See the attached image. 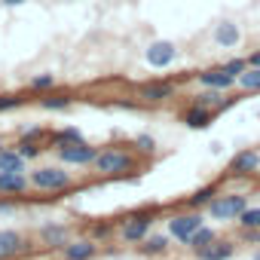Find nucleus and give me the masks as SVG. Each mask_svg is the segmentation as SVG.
Segmentation results:
<instances>
[{
    "instance_id": "nucleus-29",
    "label": "nucleus",
    "mask_w": 260,
    "mask_h": 260,
    "mask_svg": "<svg viewBox=\"0 0 260 260\" xmlns=\"http://www.w3.org/2000/svg\"><path fill=\"white\" fill-rule=\"evenodd\" d=\"M55 86V77L52 74H37V77H31V89L34 92H46V89H52Z\"/></svg>"
},
{
    "instance_id": "nucleus-27",
    "label": "nucleus",
    "mask_w": 260,
    "mask_h": 260,
    "mask_svg": "<svg viewBox=\"0 0 260 260\" xmlns=\"http://www.w3.org/2000/svg\"><path fill=\"white\" fill-rule=\"evenodd\" d=\"M135 150H138V153H144V156H153V153H156V138H153V135H147V132L135 135Z\"/></svg>"
},
{
    "instance_id": "nucleus-22",
    "label": "nucleus",
    "mask_w": 260,
    "mask_h": 260,
    "mask_svg": "<svg viewBox=\"0 0 260 260\" xmlns=\"http://www.w3.org/2000/svg\"><path fill=\"white\" fill-rule=\"evenodd\" d=\"M49 141H52V147H61V144H74V141H86V138L80 128H58V132L49 135Z\"/></svg>"
},
{
    "instance_id": "nucleus-2",
    "label": "nucleus",
    "mask_w": 260,
    "mask_h": 260,
    "mask_svg": "<svg viewBox=\"0 0 260 260\" xmlns=\"http://www.w3.org/2000/svg\"><path fill=\"white\" fill-rule=\"evenodd\" d=\"M28 181H31V187H37V190H46V193H64V190H71L74 175L64 172L61 166H40V169H34V172L28 175Z\"/></svg>"
},
{
    "instance_id": "nucleus-15",
    "label": "nucleus",
    "mask_w": 260,
    "mask_h": 260,
    "mask_svg": "<svg viewBox=\"0 0 260 260\" xmlns=\"http://www.w3.org/2000/svg\"><path fill=\"white\" fill-rule=\"evenodd\" d=\"M199 83H202V89H217V92H226L230 86H236V80H233L223 68L202 71V74H199Z\"/></svg>"
},
{
    "instance_id": "nucleus-36",
    "label": "nucleus",
    "mask_w": 260,
    "mask_h": 260,
    "mask_svg": "<svg viewBox=\"0 0 260 260\" xmlns=\"http://www.w3.org/2000/svg\"><path fill=\"white\" fill-rule=\"evenodd\" d=\"M251 260H260V254H257V257H251Z\"/></svg>"
},
{
    "instance_id": "nucleus-3",
    "label": "nucleus",
    "mask_w": 260,
    "mask_h": 260,
    "mask_svg": "<svg viewBox=\"0 0 260 260\" xmlns=\"http://www.w3.org/2000/svg\"><path fill=\"white\" fill-rule=\"evenodd\" d=\"M150 226H153V211H138L119 220V236L128 245H141L150 236Z\"/></svg>"
},
{
    "instance_id": "nucleus-12",
    "label": "nucleus",
    "mask_w": 260,
    "mask_h": 260,
    "mask_svg": "<svg viewBox=\"0 0 260 260\" xmlns=\"http://www.w3.org/2000/svg\"><path fill=\"white\" fill-rule=\"evenodd\" d=\"M28 187H31V181L25 172H0V193L4 196H22V193H28Z\"/></svg>"
},
{
    "instance_id": "nucleus-19",
    "label": "nucleus",
    "mask_w": 260,
    "mask_h": 260,
    "mask_svg": "<svg viewBox=\"0 0 260 260\" xmlns=\"http://www.w3.org/2000/svg\"><path fill=\"white\" fill-rule=\"evenodd\" d=\"M25 156L16 150V147H7L0 150V172H25Z\"/></svg>"
},
{
    "instance_id": "nucleus-7",
    "label": "nucleus",
    "mask_w": 260,
    "mask_h": 260,
    "mask_svg": "<svg viewBox=\"0 0 260 260\" xmlns=\"http://www.w3.org/2000/svg\"><path fill=\"white\" fill-rule=\"evenodd\" d=\"M175 55H178V49H175L172 40H153V43L144 49V58H147L150 68H169V64L175 61Z\"/></svg>"
},
{
    "instance_id": "nucleus-6",
    "label": "nucleus",
    "mask_w": 260,
    "mask_h": 260,
    "mask_svg": "<svg viewBox=\"0 0 260 260\" xmlns=\"http://www.w3.org/2000/svg\"><path fill=\"white\" fill-rule=\"evenodd\" d=\"M55 153H58V159H61L64 166H92V162H95V156H98V150H95L89 141L61 144V147H55Z\"/></svg>"
},
{
    "instance_id": "nucleus-14",
    "label": "nucleus",
    "mask_w": 260,
    "mask_h": 260,
    "mask_svg": "<svg viewBox=\"0 0 260 260\" xmlns=\"http://www.w3.org/2000/svg\"><path fill=\"white\" fill-rule=\"evenodd\" d=\"M236 254V242H230V239H214L211 245H205L202 251H196V257L199 260H230Z\"/></svg>"
},
{
    "instance_id": "nucleus-37",
    "label": "nucleus",
    "mask_w": 260,
    "mask_h": 260,
    "mask_svg": "<svg viewBox=\"0 0 260 260\" xmlns=\"http://www.w3.org/2000/svg\"><path fill=\"white\" fill-rule=\"evenodd\" d=\"M61 260H64V257H61Z\"/></svg>"
},
{
    "instance_id": "nucleus-25",
    "label": "nucleus",
    "mask_w": 260,
    "mask_h": 260,
    "mask_svg": "<svg viewBox=\"0 0 260 260\" xmlns=\"http://www.w3.org/2000/svg\"><path fill=\"white\" fill-rule=\"evenodd\" d=\"M74 104L71 95H52V98H40V107L43 110H68Z\"/></svg>"
},
{
    "instance_id": "nucleus-4",
    "label": "nucleus",
    "mask_w": 260,
    "mask_h": 260,
    "mask_svg": "<svg viewBox=\"0 0 260 260\" xmlns=\"http://www.w3.org/2000/svg\"><path fill=\"white\" fill-rule=\"evenodd\" d=\"M245 208H248V196L230 193V196H214L205 211L211 214V220H239V214Z\"/></svg>"
},
{
    "instance_id": "nucleus-17",
    "label": "nucleus",
    "mask_w": 260,
    "mask_h": 260,
    "mask_svg": "<svg viewBox=\"0 0 260 260\" xmlns=\"http://www.w3.org/2000/svg\"><path fill=\"white\" fill-rule=\"evenodd\" d=\"M181 119H184L187 128H208L211 119H214V110H208V107H202V104H190Z\"/></svg>"
},
{
    "instance_id": "nucleus-9",
    "label": "nucleus",
    "mask_w": 260,
    "mask_h": 260,
    "mask_svg": "<svg viewBox=\"0 0 260 260\" xmlns=\"http://www.w3.org/2000/svg\"><path fill=\"white\" fill-rule=\"evenodd\" d=\"M254 172H260V153H257V150H239V153L230 159V175L248 178V175H254Z\"/></svg>"
},
{
    "instance_id": "nucleus-5",
    "label": "nucleus",
    "mask_w": 260,
    "mask_h": 260,
    "mask_svg": "<svg viewBox=\"0 0 260 260\" xmlns=\"http://www.w3.org/2000/svg\"><path fill=\"white\" fill-rule=\"evenodd\" d=\"M202 223H205V217H202L199 211H181V214L169 217V236L178 239L181 245H187V239H190Z\"/></svg>"
},
{
    "instance_id": "nucleus-26",
    "label": "nucleus",
    "mask_w": 260,
    "mask_h": 260,
    "mask_svg": "<svg viewBox=\"0 0 260 260\" xmlns=\"http://www.w3.org/2000/svg\"><path fill=\"white\" fill-rule=\"evenodd\" d=\"M16 150L25 156V159H37L40 153H43V147H40V141H31V138H19V144H16Z\"/></svg>"
},
{
    "instance_id": "nucleus-32",
    "label": "nucleus",
    "mask_w": 260,
    "mask_h": 260,
    "mask_svg": "<svg viewBox=\"0 0 260 260\" xmlns=\"http://www.w3.org/2000/svg\"><path fill=\"white\" fill-rule=\"evenodd\" d=\"M248 68H260V49H254V52L248 55Z\"/></svg>"
},
{
    "instance_id": "nucleus-30",
    "label": "nucleus",
    "mask_w": 260,
    "mask_h": 260,
    "mask_svg": "<svg viewBox=\"0 0 260 260\" xmlns=\"http://www.w3.org/2000/svg\"><path fill=\"white\" fill-rule=\"evenodd\" d=\"M13 107H22L19 95H0V110H13Z\"/></svg>"
},
{
    "instance_id": "nucleus-16",
    "label": "nucleus",
    "mask_w": 260,
    "mask_h": 260,
    "mask_svg": "<svg viewBox=\"0 0 260 260\" xmlns=\"http://www.w3.org/2000/svg\"><path fill=\"white\" fill-rule=\"evenodd\" d=\"M211 40H214L220 49H233V46L242 40V31H239L236 22H220V25L214 28V34H211Z\"/></svg>"
},
{
    "instance_id": "nucleus-24",
    "label": "nucleus",
    "mask_w": 260,
    "mask_h": 260,
    "mask_svg": "<svg viewBox=\"0 0 260 260\" xmlns=\"http://www.w3.org/2000/svg\"><path fill=\"white\" fill-rule=\"evenodd\" d=\"M239 86L245 92H260V68H248L242 77H239Z\"/></svg>"
},
{
    "instance_id": "nucleus-34",
    "label": "nucleus",
    "mask_w": 260,
    "mask_h": 260,
    "mask_svg": "<svg viewBox=\"0 0 260 260\" xmlns=\"http://www.w3.org/2000/svg\"><path fill=\"white\" fill-rule=\"evenodd\" d=\"M13 211H16L13 202H0V214H13Z\"/></svg>"
},
{
    "instance_id": "nucleus-10",
    "label": "nucleus",
    "mask_w": 260,
    "mask_h": 260,
    "mask_svg": "<svg viewBox=\"0 0 260 260\" xmlns=\"http://www.w3.org/2000/svg\"><path fill=\"white\" fill-rule=\"evenodd\" d=\"M28 248V239L19 230H0V260H13Z\"/></svg>"
},
{
    "instance_id": "nucleus-18",
    "label": "nucleus",
    "mask_w": 260,
    "mask_h": 260,
    "mask_svg": "<svg viewBox=\"0 0 260 260\" xmlns=\"http://www.w3.org/2000/svg\"><path fill=\"white\" fill-rule=\"evenodd\" d=\"M172 248V236H162V233H150L141 245H138V251L144 254V257H159V254H166Z\"/></svg>"
},
{
    "instance_id": "nucleus-28",
    "label": "nucleus",
    "mask_w": 260,
    "mask_h": 260,
    "mask_svg": "<svg viewBox=\"0 0 260 260\" xmlns=\"http://www.w3.org/2000/svg\"><path fill=\"white\" fill-rule=\"evenodd\" d=\"M220 68H223L233 80H239V77L248 71V58H230V61H226V64H220Z\"/></svg>"
},
{
    "instance_id": "nucleus-20",
    "label": "nucleus",
    "mask_w": 260,
    "mask_h": 260,
    "mask_svg": "<svg viewBox=\"0 0 260 260\" xmlns=\"http://www.w3.org/2000/svg\"><path fill=\"white\" fill-rule=\"evenodd\" d=\"M214 239H217V233H214V226H205V223H202V226H199V230H196V233H193V236L187 239V248H190V251L196 254V251H202L205 245H211Z\"/></svg>"
},
{
    "instance_id": "nucleus-35",
    "label": "nucleus",
    "mask_w": 260,
    "mask_h": 260,
    "mask_svg": "<svg viewBox=\"0 0 260 260\" xmlns=\"http://www.w3.org/2000/svg\"><path fill=\"white\" fill-rule=\"evenodd\" d=\"M0 4H4V7H22L25 0H0Z\"/></svg>"
},
{
    "instance_id": "nucleus-31",
    "label": "nucleus",
    "mask_w": 260,
    "mask_h": 260,
    "mask_svg": "<svg viewBox=\"0 0 260 260\" xmlns=\"http://www.w3.org/2000/svg\"><path fill=\"white\" fill-rule=\"evenodd\" d=\"M242 239H245V242H257V245H260V230H242Z\"/></svg>"
},
{
    "instance_id": "nucleus-33",
    "label": "nucleus",
    "mask_w": 260,
    "mask_h": 260,
    "mask_svg": "<svg viewBox=\"0 0 260 260\" xmlns=\"http://www.w3.org/2000/svg\"><path fill=\"white\" fill-rule=\"evenodd\" d=\"M104 233H110V223H98V226H95V233H92V236H95V239H98V236H104Z\"/></svg>"
},
{
    "instance_id": "nucleus-11",
    "label": "nucleus",
    "mask_w": 260,
    "mask_h": 260,
    "mask_svg": "<svg viewBox=\"0 0 260 260\" xmlns=\"http://www.w3.org/2000/svg\"><path fill=\"white\" fill-rule=\"evenodd\" d=\"M95 254H98L95 239H74V242L61 245V257L64 260H92Z\"/></svg>"
},
{
    "instance_id": "nucleus-13",
    "label": "nucleus",
    "mask_w": 260,
    "mask_h": 260,
    "mask_svg": "<svg viewBox=\"0 0 260 260\" xmlns=\"http://www.w3.org/2000/svg\"><path fill=\"white\" fill-rule=\"evenodd\" d=\"M40 242L46 248H61L71 242V226L68 223H43L40 226Z\"/></svg>"
},
{
    "instance_id": "nucleus-23",
    "label": "nucleus",
    "mask_w": 260,
    "mask_h": 260,
    "mask_svg": "<svg viewBox=\"0 0 260 260\" xmlns=\"http://www.w3.org/2000/svg\"><path fill=\"white\" fill-rule=\"evenodd\" d=\"M236 223H239L242 230H260V205H257V208H251V205H248V208L239 214V220H236Z\"/></svg>"
},
{
    "instance_id": "nucleus-1",
    "label": "nucleus",
    "mask_w": 260,
    "mask_h": 260,
    "mask_svg": "<svg viewBox=\"0 0 260 260\" xmlns=\"http://www.w3.org/2000/svg\"><path fill=\"white\" fill-rule=\"evenodd\" d=\"M95 172L98 175H107V178H119V175H128V172H135V166H138V159L128 153V150H122V147H107V150H98V156H95Z\"/></svg>"
},
{
    "instance_id": "nucleus-8",
    "label": "nucleus",
    "mask_w": 260,
    "mask_h": 260,
    "mask_svg": "<svg viewBox=\"0 0 260 260\" xmlns=\"http://www.w3.org/2000/svg\"><path fill=\"white\" fill-rule=\"evenodd\" d=\"M175 95V86L169 80H150V83H141L138 86V98L147 101V104H162Z\"/></svg>"
},
{
    "instance_id": "nucleus-21",
    "label": "nucleus",
    "mask_w": 260,
    "mask_h": 260,
    "mask_svg": "<svg viewBox=\"0 0 260 260\" xmlns=\"http://www.w3.org/2000/svg\"><path fill=\"white\" fill-rule=\"evenodd\" d=\"M214 196H217V187H214V184H208V187H199V190L187 199V205H190L193 211H199V208H208Z\"/></svg>"
}]
</instances>
